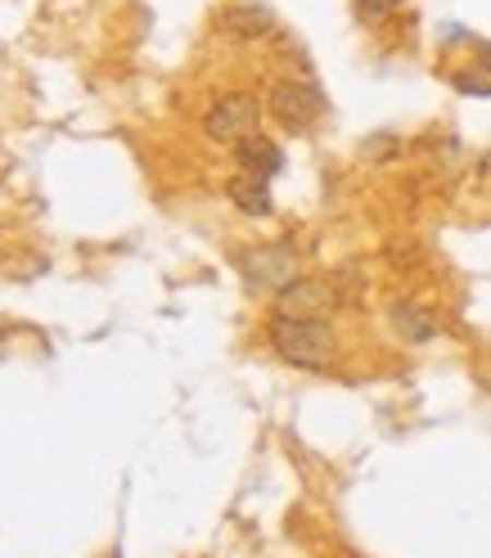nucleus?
Returning <instances> with one entry per match:
<instances>
[{"instance_id":"obj_12","label":"nucleus","mask_w":491,"mask_h":558,"mask_svg":"<svg viewBox=\"0 0 491 558\" xmlns=\"http://www.w3.org/2000/svg\"><path fill=\"white\" fill-rule=\"evenodd\" d=\"M478 68H482V73L491 77V46H482V50H478Z\"/></svg>"},{"instance_id":"obj_1","label":"nucleus","mask_w":491,"mask_h":558,"mask_svg":"<svg viewBox=\"0 0 491 558\" xmlns=\"http://www.w3.org/2000/svg\"><path fill=\"white\" fill-rule=\"evenodd\" d=\"M266 342L271 352L294 365V369H311L325 374L338 361V333L330 320H294V316H271L266 325Z\"/></svg>"},{"instance_id":"obj_11","label":"nucleus","mask_w":491,"mask_h":558,"mask_svg":"<svg viewBox=\"0 0 491 558\" xmlns=\"http://www.w3.org/2000/svg\"><path fill=\"white\" fill-rule=\"evenodd\" d=\"M451 86H460L465 95H491V77H474V73H455Z\"/></svg>"},{"instance_id":"obj_3","label":"nucleus","mask_w":491,"mask_h":558,"mask_svg":"<svg viewBox=\"0 0 491 558\" xmlns=\"http://www.w3.org/2000/svg\"><path fill=\"white\" fill-rule=\"evenodd\" d=\"M258 122H262V104L249 90H230V95H221L213 109L203 113V135L235 149L249 135H258Z\"/></svg>"},{"instance_id":"obj_13","label":"nucleus","mask_w":491,"mask_h":558,"mask_svg":"<svg viewBox=\"0 0 491 558\" xmlns=\"http://www.w3.org/2000/svg\"><path fill=\"white\" fill-rule=\"evenodd\" d=\"M0 352H5V333H0Z\"/></svg>"},{"instance_id":"obj_8","label":"nucleus","mask_w":491,"mask_h":558,"mask_svg":"<svg viewBox=\"0 0 491 558\" xmlns=\"http://www.w3.org/2000/svg\"><path fill=\"white\" fill-rule=\"evenodd\" d=\"M226 198L239 207L243 217H271L275 203H271V181H258V177H230L226 181Z\"/></svg>"},{"instance_id":"obj_4","label":"nucleus","mask_w":491,"mask_h":558,"mask_svg":"<svg viewBox=\"0 0 491 558\" xmlns=\"http://www.w3.org/2000/svg\"><path fill=\"white\" fill-rule=\"evenodd\" d=\"M266 109L285 131H307L315 118L325 113V95L315 86H307V82H275L271 95H266Z\"/></svg>"},{"instance_id":"obj_9","label":"nucleus","mask_w":491,"mask_h":558,"mask_svg":"<svg viewBox=\"0 0 491 558\" xmlns=\"http://www.w3.org/2000/svg\"><path fill=\"white\" fill-rule=\"evenodd\" d=\"M226 32H235V37H266V32L275 27V19H271V10H262V5H235V10H226Z\"/></svg>"},{"instance_id":"obj_2","label":"nucleus","mask_w":491,"mask_h":558,"mask_svg":"<svg viewBox=\"0 0 491 558\" xmlns=\"http://www.w3.org/2000/svg\"><path fill=\"white\" fill-rule=\"evenodd\" d=\"M239 270H243V279H249L253 289H266L275 298L302 279V262H298L294 243H258V248L239 253Z\"/></svg>"},{"instance_id":"obj_10","label":"nucleus","mask_w":491,"mask_h":558,"mask_svg":"<svg viewBox=\"0 0 491 558\" xmlns=\"http://www.w3.org/2000/svg\"><path fill=\"white\" fill-rule=\"evenodd\" d=\"M397 5L402 0H357V14H361V23H383Z\"/></svg>"},{"instance_id":"obj_7","label":"nucleus","mask_w":491,"mask_h":558,"mask_svg":"<svg viewBox=\"0 0 491 558\" xmlns=\"http://www.w3.org/2000/svg\"><path fill=\"white\" fill-rule=\"evenodd\" d=\"M393 329L402 333V342H433L438 338V316L424 302H393Z\"/></svg>"},{"instance_id":"obj_5","label":"nucleus","mask_w":491,"mask_h":558,"mask_svg":"<svg viewBox=\"0 0 491 558\" xmlns=\"http://www.w3.org/2000/svg\"><path fill=\"white\" fill-rule=\"evenodd\" d=\"M338 306V293L330 279H298L285 293L275 298V316H294V320H325V311Z\"/></svg>"},{"instance_id":"obj_6","label":"nucleus","mask_w":491,"mask_h":558,"mask_svg":"<svg viewBox=\"0 0 491 558\" xmlns=\"http://www.w3.org/2000/svg\"><path fill=\"white\" fill-rule=\"evenodd\" d=\"M235 162H239L243 177L271 181V177H279V167H285V154H279L275 140H266V135L258 131V135L243 140V145H235Z\"/></svg>"}]
</instances>
